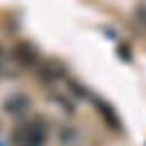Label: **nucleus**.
<instances>
[{"mask_svg":"<svg viewBox=\"0 0 146 146\" xmlns=\"http://www.w3.org/2000/svg\"><path fill=\"white\" fill-rule=\"evenodd\" d=\"M14 57H16V62H21L23 66H34V64H36V50H34L27 41H21V43L14 48Z\"/></svg>","mask_w":146,"mask_h":146,"instance_id":"nucleus-2","label":"nucleus"},{"mask_svg":"<svg viewBox=\"0 0 146 146\" xmlns=\"http://www.w3.org/2000/svg\"><path fill=\"white\" fill-rule=\"evenodd\" d=\"M48 132L41 123H27V125H21L16 132H14V141L18 146H43Z\"/></svg>","mask_w":146,"mask_h":146,"instance_id":"nucleus-1","label":"nucleus"},{"mask_svg":"<svg viewBox=\"0 0 146 146\" xmlns=\"http://www.w3.org/2000/svg\"><path fill=\"white\" fill-rule=\"evenodd\" d=\"M96 105L100 107V114H103V116L107 119V123L112 121V125H114V130H119V128H121V121L116 119V114L112 112V107H107V105H105V103H100V100H96Z\"/></svg>","mask_w":146,"mask_h":146,"instance_id":"nucleus-3","label":"nucleus"}]
</instances>
